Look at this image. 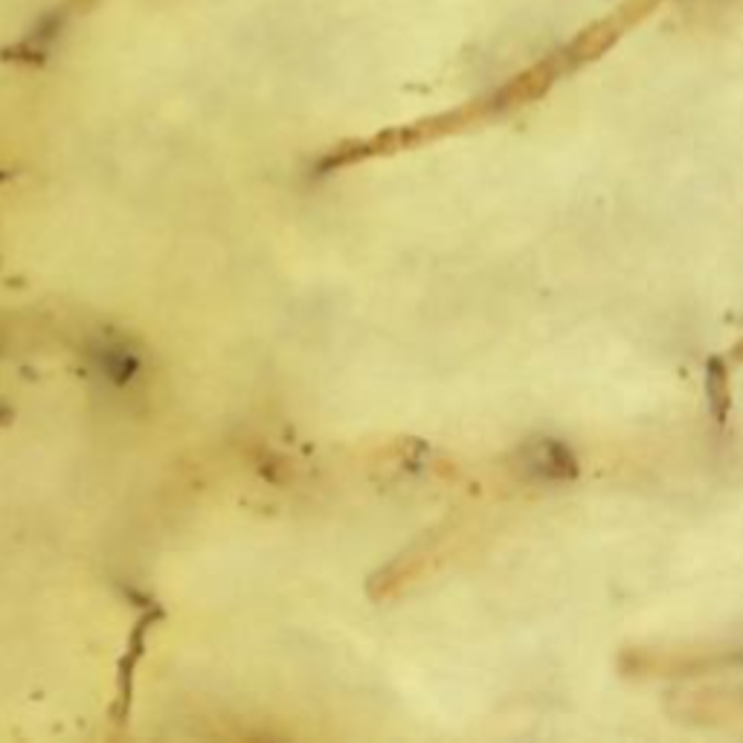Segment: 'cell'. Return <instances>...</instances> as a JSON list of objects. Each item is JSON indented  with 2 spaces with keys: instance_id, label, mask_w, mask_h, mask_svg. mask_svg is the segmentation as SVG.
I'll return each mask as SVG.
<instances>
[{
  "instance_id": "cell-1",
  "label": "cell",
  "mask_w": 743,
  "mask_h": 743,
  "mask_svg": "<svg viewBox=\"0 0 743 743\" xmlns=\"http://www.w3.org/2000/svg\"><path fill=\"white\" fill-rule=\"evenodd\" d=\"M526 471L540 479H572L578 474V462L561 442L543 439L526 450Z\"/></svg>"
},
{
  "instance_id": "cell-3",
  "label": "cell",
  "mask_w": 743,
  "mask_h": 743,
  "mask_svg": "<svg viewBox=\"0 0 743 743\" xmlns=\"http://www.w3.org/2000/svg\"><path fill=\"white\" fill-rule=\"evenodd\" d=\"M735 357H738V360H743V340L738 343V346H735Z\"/></svg>"
},
{
  "instance_id": "cell-2",
  "label": "cell",
  "mask_w": 743,
  "mask_h": 743,
  "mask_svg": "<svg viewBox=\"0 0 743 743\" xmlns=\"http://www.w3.org/2000/svg\"><path fill=\"white\" fill-rule=\"evenodd\" d=\"M706 398H709V410L717 424H723L732 410V389H729V372L726 363L720 357H709L706 363Z\"/></svg>"
}]
</instances>
